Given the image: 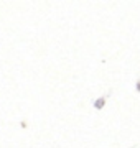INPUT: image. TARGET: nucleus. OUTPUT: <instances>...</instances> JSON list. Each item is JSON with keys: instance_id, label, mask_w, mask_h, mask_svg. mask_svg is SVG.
Here are the masks:
<instances>
[]
</instances>
